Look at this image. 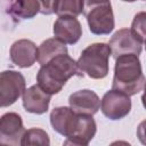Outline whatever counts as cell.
Segmentation results:
<instances>
[{
    "mask_svg": "<svg viewBox=\"0 0 146 146\" xmlns=\"http://www.w3.org/2000/svg\"><path fill=\"white\" fill-rule=\"evenodd\" d=\"M122 1H125V2H133V1H136V0H122Z\"/></svg>",
    "mask_w": 146,
    "mask_h": 146,
    "instance_id": "obj_24",
    "label": "cell"
},
{
    "mask_svg": "<svg viewBox=\"0 0 146 146\" xmlns=\"http://www.w3.org/2000/svg\"><path fill=\"white\" fill-rule=\"evenodd\" d=\"M112 55L110 44L92 43L84 48L76 60L80 72L91 79H104L108 74V59Z\"/></svg>",
    "mask_w": 146,
    "mask_h": 146,
    "instance_id": "obj_3",
    "label": "cell"
},
{
    "mask_svg": "<svg viewBox=\"0 0 146 146\" xmlns=\"http://www.w3.org/2000/svg\"><path fill=\"white\" fill-rule=\"evenodd\" d=\"M68 104L78 114L94 115L100 107V99L95 91L90 89H82L70 95Z\"/></svg>",
    "mask_w": 146,
    "mask_h": 146,
    "instance_id": "obj_12",
    "label": "cell"
},
{
    "mask_svg": "<svg viewBox=\"0 0 146 146\" xmlns=\"http://www.w3.org/2000/svg\"><path fill=\"white\" fill-rule=\"evenodd\" d=\"M96 131H97V125L92 115L78 114L73 130L71 135L66 137L64 145L86 146L95 137Z\"/></svg>",
    "mask_w": 146,
    "mask_h": 146,
    "instance_id": "obj_9",
    "label": "cell"
},
{
    "mask_svg": "<svg viewBox=\"0 0 146 146\" xmlns=\"http://www.w3.org/2000/svg\"><path fill=\"white\" fill-rule=\"evenodd\" d=\"M52 31L55 38L65 44H75L82 36V26L76 17H58Z\"/></svg>",
    "mask_w": 146,
    "mask_h": 146,
    "instance_id": "obj_13",
    "label": "cell"
},
{
    "mask_svg": "<svg viewBox=\"0 0 146 146\" xmlns=\"http://www.w3.org/2000/svg\"><path fill=\"white\" fill-rule=\"evenodd\" d=\"M41 5V14L43 15H51L54 14V7L56 0H39Z\"/></svg>",
    "mask_w": 146,
    "mask_h": 146,
    "instance_id": "obj_20",
    "label": "cell"
},
{
    "mask_svg": "<svg viewBox=\"0 0 146 146\" xmlns=\"http://www.w3.org/2000/svg\"><path fill=\"white\" fill-rule=\"evenodd\" d=\"M50 144V139L48 133L39 128H32L25 131L23 139H22V145H43L48 146Z\"/></svg>",
    "mask_w": 146,
    "mask_h": 146,
    "instance_id": "obj_18",
    "label": "cell"
},
{
    "mask_svg": "<svg viewBox=\"0 0 146 146\" xmlns=\"http://www.w3.org/2000/svg\"><path fill=\"white\" fill-rule=\"evenodd\" d=\"M25 78L13 70L3 71L0 75V104L1 107L13 105L25 91Z\"/></svg>",
    "mask_w": 146,
    "mask_h": 146,
    "instance_id": "obj_5",
    "label": "cell"
},
{
    "mask_svg": "<svg viewBox=\"0 0 146 146\" xmlns=\"http://www.w3.org/2000/svg\"><path fill=\"white\" fill-rule=\"evenodd\" d=\"M145 49H146V42H145Z\"/></svg>",
    "mask_w": 146,
    "mask_h": 146,
    "instance_id": "obj_26",
    "label": "cell"
},
{
    "mask_svg": "<svg viewBox=\"0 0 146 146\" xmlns=\"http://www.w3.org/2000/svg\"><path fill=\"white\" fill-rule=\"evenodd\" d=\"M144 90L146 91V82H145V86H144Z\"/></svg>",
    "mask_w": 146,
    "mask_h": 146,
    "instance_id": "obj_25",
    "label": "cell"
},
{
    "mask_svg": "<svg viewBox=\"0 0 146 146\" xmlns=\"http://www.w3.org/2000/svg\"><path fill=\"white\" fill-rule=\"evenodd\" d=\"M51 96L52 95L44 91L39 84L31 86L30 88L25 89L22 95L23 107L29 113L38 115L44 114L49 108Z\"/></svg>",
    "mask_w": 146,
    "mask_h": 146,
    "instance_id": "obj_11",
    "label": "cell"
},
{
    "mask_svg": "<svg viewBox=\"0 0 146 146\" xmlns=\"http://www.w3.org/2000/svg\"><path fill=\"white\" fill-rule=\"evenodd\" d=\"M76 116L78 113H75L71 107L58 106L51 111L49 119L50 124L56 132L64 137H68L73 130Z\"/></svg>",
    "mask_w": 146,
    "mask_h": 146,
    "instance_id": "obj_14",
    "label": "cell"
},
{
    "mask_svg": "<svg viewBox=\"0 0 146 146\" xmlns=\"http://www.w3.org/2000/svg\"><path fill=\"white\" fill-rule=\"evenodd\" d=\"M145 82L141 63L137 55L127 54L115 59L112 89L132 96L144 88Z\"/></svg>",
    "mask_w": 146,
    "mask_h": 146,
    "instance_id": "obj_2",
    "label": "cell"
},
{
    "mask_svg": "<svg viewBox=\"0 0 146 146\" xmlns=\"http://www.w3.org/2000/svg\"><path fill=\"white\" fill-rule=\"evenodd\" d=\"M84 0H56L54 13L58 17H78L84 13Z\"/></svg>",
    "mask_w": 146,
    "mask_h": 146,
    "instance_id": "obj_17",
    "label": "cell"
},
{
    "mask_svg": "<svg viewBox=\"0 0 146 146\" xmlns=\"http://www.w3.org/2000/svg\"><path fill=\"white\" fill-rule=\"evenodd\" d=\"M137 137H138V140L143 145H146V120L139 123L137 128Z\"/></svg>",
    "mask_w": 146,
    "mask_h": 146,
    "instance_id": "obj_21",
    "label": "cell"
},
{
    "mask_svg": "<svg viewBox=\"0 0 146 146\" xmlns=\"http://www.w3.org/2000/svg\"><path fill=\"white\" fill-rule=\"evenodd\" d=\"M141 103H143V106L146 110V91H144V94L141 95Z\"/></svg>",
    "mask_w": 146,
    "mask_h": 146,
    "instance_id": "obj_23",
    "label": "cell"
},
{
    "mask_svg": "<svg viewBox=\"0 0 146 146\" xmlns=\"http://www.w3.org/2000/svg\"><path fill=\"white\" fill-rule=\"evenodd\" d=\"M144 1H146V0H144Z\"/></svg>",
    "mask_w": 146,
    "mask_h": 146,
    "instance_id": "obj_27",
    "label": "cell"
},
{
    "mask_svg": "<svg viewBox=\"0 0 146 146\" xmlns=\"http://www.w3.org/2000/svg\"><path fill=\"white\" fill-rule=\"evenodd\" d=\"M111 0H84V5L88 9L95 7V6H99V5H105V3H110Z\"/></svg>",
    "mask_w": 146,
    "mask_h": 146,
    "instance_id": "obj_22",
    "label": "cell"
},
{
    "mask_svg": "<svg viewBox=\"0 0 146 146\" xmlns=\"http://www.w3.org/2000/svg\"><path fill=\"white\" fill-rule=\"evenodd\" d=\"M112 56L116 59L119 56L127 54H135L137 56L141 52V42L136 38L130 29H121L116 31L110 40Z\"/></svg>",
    "mask_w": 146,
    "mask_h": 146,
    "instance_id": "obj_8",
    "label": "cell"
},
{
    "mask_svg": "<svg viewBox=\"0 0 146 146\" xmlns=\"http://www.w3.org/2000/svg\"><path fill=\"white\" fill-rule=\"evenodd\" d=\"M130 30L141 43L146 42V11H140L135 15Z\"/></svg>",
    "mask_w": 146,
    "mask_h": 146,
    "instance_id": "obj_19",
    "label": "cell"
},
{
    "mask_svg": "<svg viewBox=\"0 0 146 146\" xmlns=\"http://www.w3.org/2000/svg\"><path fill=\"white\" fill-rule=\"evenodd\" d=\"M131 106L130 96L115 89L106 91L100 100L102 113L113 121L125 117L130 113Z\"/></svg>",
    "mask_w": 146,
    "mask_h": 146,
    "instance_id": "obj_4",
    "label": "cell"
},
{
    "mask_svg": "<svg viewBox=\"0 0 146 146\" xmlns=\"http://www.w3.org/2000/svg\"><path fill=\"white\" fill-rule=\"evenodd\" d=\"M23 121L19 114L9 112L0 119V143L7 145H22L25 133Z\"/></svg>",
    "mask_w": 146,
    "mask_h": 146,
    "instance_id": "obj_7",
    "label": "cell"
},
{
    "mask_svg": "<svg viewBox=\"0 0 146 146\" xmlns=\"http://www.w3.org/2000/svg\"><path fill=\"white\" fill-rule=\"evenodd\" d=\"M8 11L15 18L30 19L41 11V5L39 0H11Z\"/></svg>",
    "mask_w": 146,
    "mask_h": 146,
    "instance_id": "obj_15",
    "label": "cell"
},
{
    "mask_svg": "<svg viewBox=\"0 0 146 146\" xmlns=\"http://www.w3.org/2000/svg\"><path fill=\"white\" fill-rule=\"evenodd\" d=\"M39 55V48L35 43L27 39H21L15 41L9 50L10 60L18 67H31L36 60Z\"/></svg>",
    "mask_w": 146,
    "mask_h": 146,
    "instance_id": "obj_10",
    "label": "cell"
},
{
    "mask_svg": "<svg viewBox=\"0 0 146 146\" xmlns=\"http://www.w3.org/2000/svg\"><path fill=\"white\" fill-rule=\"evenodd\" d=\"M89 30L96 35H106L114 30V14L110 3L95 6L86 14Z\"/></svg>",
    "mask_w": 146,
    "mask_h": 146,
    "instance_id": "obj_6",
    "label": "cell"
},
{
    "mask_svg": "<svg viewBox=\"0 0 146 146\" xmlns=\"http://www.w3.org/2000/svg\"><path fill=\"white\" fill-rule=\"evenodd\" d=\"M62 54H67V48L65 43L58 40L57 38H50L40 44L38 62L42 66L47 64L49 60H51L52 58H55L56 56Z\"/></svg>",
    "mask_w": 146,
    "mask_h": 146,
    "instance_id": "obj_16",
    "label": "cell"
},
{
    "mask_svg": "<svg viewBox=\"0 0 146 146\" xmlns=\"http://www.w3.org/2000/svg\"><path fill=\"white\" fill-rule=\"evenodd\" d=\"M74 75L83 76L78 63L68 54H62L40 67L36 74V82L48 94L56 95Z\"/></svg>",
    "mask_w": 146,
    "mask_h": 146,
    "instance_id": "obj_1",
    "label": "cell"
}]
</instances>
